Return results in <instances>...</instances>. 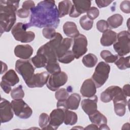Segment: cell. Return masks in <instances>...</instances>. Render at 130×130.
<instances>
[{"label": "cell", "mask_w": 130, "mask_h": 130, "mask_svg": "<svg viewBox=\"0 0 130 130\" xmlns=\"http://www.w3.org/2000/svg\"><path fill=\"white\" fill-rule=\"evenodd\" d=\"M75 55L72 50H69L62 57L58 58V61L62 63H69L74 60Z\"/></svg>", "instance_id": "cell-35"}, {"label": "cell", "mask_w": 130, "mask_h": 130, "mask_svg": "<svg viewBox=\"0 0 130 130\" xmlns=\"http://www.w3.org/2000/svg\"><path fill=\"white\" fill-rule=\"evenodd\" d=\"M86 15L92 20L96 19L100 14L99 10L95 7H90L86 12Z\"/></svg>", "instance_id": "cell-39"}, {"label": "cell", "mask_w": 130, "mask_h": 130, "mask_svg": "<svg viewBox=\"0 0 130 130\" xmlns=\"http://www.w3.org/2000/svg\"><path fill=\"white\" fill-rule=\"evenodd\" d=\"M30 61L35 68H41L45 67L48 60L45 55L37 51L36 55L31 58Z\"/></svg>", "instance_id": "cell-24"}, {"label": "cell", "mask_w": 130, "mask_h": 130, "mask_svg": "<svg viewBox=\"0 0 130 130\" xmlns=\"http://www.w3.org/2000/svg\"><path fill=\"white\" fill-rule=\"evenodd\" d=\"M49 126L52 129H56L62 124L64 118V108H58L54 109L50 114Z\"/></svg>", "instance_id": "cell-14"}, {"label": "cell", "mask_w": 130, "mask_h": 130, "mask_svg": "<svg viewBox=\"0 0 130 130\" xmlns=\"http://www.w3.org/2000/svg\"><path fill=\"white\" fill-rule=\"evenodd\" d=\"M81 100L80 94L74 93L71 94L64 101H58L56 106L57 108H63L72 110H76L79 108Z\"/></svg>", "instance_id": "cell-11"}, {"label": "cell", "mask_w": 130, "mask_h": 130, "mask_svg": "<svg viewBox=\"0 0 130 130\" xmlns=\"http://www.w3.org/2000/svg\"><path fill=\"white\" fill-rule=\"evenodd\" d=\"M122 91V88L119 86H109L101 93V101L103 103H109L111 102L117 94Z\"/></svg>", "instance_id": "cell-18"}, {"label": "cell", "mask_w": 130, "mask_h": 130, "mask_svg": "<svg viewBox=\"0 0 130 130\" xmlns=\"http://www.w3.org/2000/svg\"><path fill=\"white\" fill-rule=\"evenodd\" d=\"M29 22L26 23L27 28L51 27L56 28L59 24L58 9L54 1L45 0L39 2L30 10Z\"/></svg>", "instance_id": "cell-1"}, {"label": "cell", "mask_w": 130, "mask_h": 130, "mask_svg": "<svg viewBox=\"0 0 130 130\" xmlns=\"http://www.w3.org/2000/svg\"><path fill=\"white\" fill-rule=\"evenodd\" d=\"M14 114L11 103L6 99L1 98L0 103L1 123H6L10 121L13 118Z\"/></svg>", "instance_id": "cell-12"}, {"label": "cell", "mask_w": 130, "mask_h": 130, "mask_svg": "<svg viewBox=\"0 0 130 130\" xmlns=\"http://www.w3.org/2000/svg\"><path fill=\"white\" fill-rule=\"evenodd\" d=\"M88 116L90 121L97 126H99L103 124L107 123V119L106 117L98 110H96L93 114L89 115Z\"/></svg>", "instance_id": "cell-25"}, {"label": "cell", "mask_w": 130, "mask_h": 130, "mask_svg": "<svg viewBox=\"0 0 130 130\" xmlns=\"http://www.w3.org/2000/svg\"><path fill=\"white\" fill-rule=\"evenodd\" d=\"M84 129H99V127L96 124H95L94 123H92V124L88 125Z\"/></svg>", "instance_id": "cell-47"}, {"label": "cell", "mask_w": 130, "mask_h": 130, "mask_svg": "<svg viewBox=\"0 0 130 130\" xmlns=\"http://www.w3.org/2000/svg\"><path fill=\"white\" fill-rule=\"evenodd\" d=\"M96 92V85L92 79H87L84 81L80 88V93L83 97L91 98Z\"/></svg>", "instance_id": "cell-16"}, {"label": "cell", "mask_w": 130, "mask_h": 130, "mask_svg": "<svg viewBox=\"0 0 130 130\" xmlns=\"http://www.w3.org/2000/svg\"><path fill=\"white\" fill-rule=\"evenodd\" d=\"M129 57V56L125 57L120 56V57H118L117 60L114 63L119 69L122 70H126L130 67Z\"/></svg>", "instance_id": "cell-30"}, {"label": "cell", "mask_w": 130, "mask_h": 130, "mask_svg": "<svg viewBox=\"0 0 130 130\" xmlns=\"http://www.w3.org/2000/svg\"><path fill=\"white\" fill-rule=\"evenodd\" d=\"M95 2L99 8H102L103 7H107L111 3H112L113 1L108 0H96L95 1Z\"/></svg>", "instance_id": "cell-44"}, {"label": "cell", "mask_w": 130, "mask_h": 130, "mask_svg": "<svg viewBox=\"0 0 130 130\" xmlns=\"http://www.w3.org/2000/svg\"><path fill=\"white\" fill-rule=\"evenodd\" d=\"M123 18L119 14H115L107 19L109 27L111 28H116L121 25L123 23Z\"/></svg>", "instance_id": "cell-26"}, {"label": "cell", "mask_w": 130, "mask_h": 130, "mask_svg": "<svg viewBox=\"0 0 130 130\" xmlns=\"http://www.w3.org/2000/svg\"><path fill=\"white\" fill-rule=\"evenodd\" d=\"M11 104L14 113L19 118L25 119L31 116V108L22 99L13 100L11 101Z\"/></svg>", "instance_id": "cell-7"}, {"label": "cell", "mask_w": 130, "mask_h": 130, "mask_svg": "<svg viewBox=\"0 0 130 130\" xmlns=\"http://www.w3.org/2000/svg\"><path fill=\"white\" fill-rule=\"evenodd\" d=\"M49 122L50 117L47 114L42 113L40 114L39 118V125L42 129H44L49 124Z\"/></svg>", "instance_id": "cell-36"}, {"label": "cell", "mask_w": 130, "mask_h": 130, "mask_svg": "<svg viewBox=\"0 0 130 130\" xmlns=\"http://www.w3.org/2000/svg\"><path fill=\"white\" fill-rule=\"evenodd\" d=\"M113 48L119 56H123L130 51V34L128 31L123 30L117 35V39L113 44Z\"/></svg>", "instance_id": "cell-3"}, {"label": "cell", "mask_w": 130, "mask_h": 130, "mask_svg": "<svg viewBox=\"0 0 130 130\" xmlns=\"http://www.w3.org/2000/svg\"><path fill=\"white\" fill-rule=\"evenodd\" d=\"M96 28L99 31L101 32H104L107 29H108L109 25L107 21L105 20H100L96 22Z\"/></svg>", "instance_id": "cell-40"}, {"label": "cell", "mask_w": 130, "mask_h": 130, "mask_svg": "<svg viewBox=\"0 0 130 130\" xmlns=\"http://www.w3.org/2000/svg\"><path fill=\"white\" fill-rule=\"evenodd\" d=\"M19 1H0V28L2 34L12 29L16 20Z\"/></svg>", "instance_id": "cell-2"}, {"label": "cell", "mask_w": 130, "mask_h": 130, "mask_svg": "<svg viewBox=\"0 0 130 130\" xmlns=\"http://www.w3.org/2000/svg\"><path fill=\"white\" fill-rule=\"evenodd\" d=\"M30 12V11L29 10H28L23 8H21L17 10V15L20 18H25L29 16Z\"/></svg>", "instance_id": "cell-42"}, {"label": "cell", "mask_w": 130, "mask_h": 130, "mask_svg": "<svg viewBox=\"0 0 130 130\" xmlns=\"http://www.w3.org/2000/svg\"><path fill=\"white\" fill-rule=\"evenodd\" d=\"M31 62L27 59H18L15 63V70L22 77L25 82L29 81L35 74V68Z\"/></svg>", "instance_id": "cell-6"}, {"label": "cell", "mask_w": 130, "mask_h": 130, "mask_svg": "<svg viewBox=\"0 0 130 130\" xmlns=\"http://www.w3.org/2000/svg\"><path fill=\"white\" fill-rule=\"evenodd\" d=\"M36 7L35 4L32 1H25L23 2L22 5V8L30 11L31 9H33Z\"/></svg>", "instance_id": "cell-43"}, {"label": "cell", "mask_w": 130, "mask_h": 130, "mask_svg": "<svg viewBox=\"0 0 130 130\" xmlns=\"http://www.w3.org/2000/svg\"><path fill=\"white\" fill-rule=\"evenodd\" d=\"M68 79V75L64 72L51 74L46 83L47 87L50 90L56 91L67 83Z\"/></svg>", "instance_id": "cell-8"}, {"label": "cell", "mask_w": 130, "mask_h": 130, "mask_svg": "<svg viewBox=\"0 0 130 130\" xmlns=\"http://www.w3.org/2000/svg\"><path fill=\"white\" fill-rule=\"evenodd\" d=\"M63 31L67 37L71 38H74L80 34L76 23L72 21L64 23L63 25Z\"/></svg>", "instance_id": "cell-21"}, {"label": "cell", "mask_w": 130, "mask_h": 130, "mask_svg": "<svg viewBox=\"0 0 130 130\" xmlns=\"http://www.w3.org/2000/svg\"><path fill=\"white\" fill-rule=\"evenodd\" d=\"M122 91L123 93L126 96H129V85L128 84H125L123 86L122 88Z\"/></svg>", "instance_id": "cell-46"}, {"label": "cell", "mask_w": 130, "mask_h": 130, "mask_svg": "<svg viewBox=\"0 0 130 130\" xmlns=\"http://www.w3.org/2000/svg\"><path fill=\"white\" fill-rule=\"evenodd\" d=\"M79 23L81 27L86 30H89L91 29L93 26V20H92L86 15L82 16L79 20Z\"/></svg>", "instance_id": "cell-31"}, {"label": "cell", "mask_w": 130, "mask_h": 130, "mask_svg": "<svg viewBox=\"0 0 130 130\" xmlns=\"http://www.w3.org/2000/svg\"><path fill=\"white\" fill-rule=\"evenodd\" d=\"M87 39L85 36L83 34H79L74 38V44L72 47V52L75 57L79 59L87 51Z\"/></svg>", "instance_id": "cell-9"}, {"label": "cell", "mask_w": 130, "mask_h": 130, "mask_svg": "<svg viewBox=\"0 0 130 130\" xmlns=\"http://www.w3.org/2000/svg\"><path fill=\"white\" fill-rule=\"evenodd\" d=\"M78 120L77 114L69 109H64V121L65 124L73 125L76 123Z\"/></svg>", "instance_id": "cell-27"}, {"label": "cell", "mask_w": 130, "mask_h": 130, "mask_svg": "<svg viewBox=\"0 0 130 130\" xmlns=\"http://www.w3.org/2000/svg\"><path fill=\"white\" fill-rule=\"evenodd\" d=\"M73 5L69 13V16L73 18L79 17L84 13L91 7V1L88 0H74Z\"/></svg>", "instance_id": "cell-10"}, {"label": "cell", "mask_w": 130, "mask_h": 130, "mask_svg": "<svg viewBox=\"0 0 130 130\" xmlns=\"http://www.w3.org/2000/svg\"><path fill=\"white\" fill-rule=\"evenodd\" d=\"M72 42V39L70 38H66L62 39V41L56 49V54L57 59L62 57L69 50Z\"/></svg>", "instance_id": "cell-20"}, {"label": "cell", "mask_w": 130, "mask_h": 130, "mask_svg": "<svg viewBox=\"0 0 130 130\" xmlns=\"http://www.w3.org/2000/svg\"><path fill=\"white\" fill-rule=\"evenodd\" d=\"M2 80L6 81L11 86H13L19 82V78L15 71L10 69L3 76Z\"/></svg>", "instance_id": "cell-22"}, {"label": "cell", "mask_w": 130, "mask_h": 130, "mask_svg": "<svg viewBox=\"0 0 130 130\" xmlns=\"http://www.w3.org/2000/svg\"><path fill=\"white\" fill-rule=\"evenodd\" d=\"M34 49L32 47L28 44L18 45L14 50L15 56L22 59H28L32 55Z\"/></svg>", "instance_id": "cell-17"}, {"label": "cell", "mask_w": 130, "mask_h": 130, "mask_svg": "<svg viewBox=\"0 0 130 130\" xmlns=\"http://www.w3.org/2000/svg\"><path fill=\"white\" fill-rule=\"evenodd\" d=\"M82 62L85 67L87 68H93L96 65L98 62V58L94 54L88 53L83 56Z\"/></svg>", "instance_id": "cell-28"}, {"label": "cell", "mask_w": 130, "mask_h": 130, "mask_svg": "<svg viewBox=\"0 0 130 130\" xmlns=\"http://www.w3.org/2000/svg\"><path fill=\"white\" fill-rule=\"evenodd\" d=\"M72 5L73 4L71 1L64 0L58 3L57 8L59 13V17L61 18L69 14Z\"/></svg>", "instance_id": "cell-23"}, {"label": "cell", "mask_w": 130, "mask_h": 130, "mask_svg": "<svg viewBox=\"0 0 130 130\" xmlns=\"http://www.w3.org/2000/svg\"><path fill=\"white\" fill-rule=\"evenodd\" d=\"M1 86L3 91L7 94L9 93L11 91L12 86L9 83H8L5 81L2 80V81L1 82Z\"/></svg>", "instance_id": "cell-45"}, {"label": "cell", "mask_w": 130, "mask_h": 130, "mask_svg": "<svg viewBox=\"0 0 130 130\" xmlns=\"http://www.w3.org/2000/svg\"><path fill=\"white\" fill-rule=\"evenodd\" d=\"M117 34L111 29H107L104 32L100 39V43L103 46H110L116 41Z\"/></svg>", "instance_id": "cell-19"}, {"label": "cell", "mask_w": 130, "mask_h": 130, "mask_svg": "<svg viewBox=\"0 0 130 130\" xmlns=\"http://www.w3.org/2000/svg\"><path fill=\"white\" fill-rule=\"evenodd\" d=\"M100 56L107 63H114L119 57L117 54L114 55L107 50H102L100 53Z\"/></svg>", "instance_id": "cell-29"}, {"label": "cell", "mask_w": 130, "mask_h": 130, "mask_svg": "<svg viewBox=\"0 0 130 130\" xmlns=\"http://www.w3.org/2000/svg\"><path fill=\"white\" fill-rule=\"evenodd\" d=\"M110 66L105 62L101 61L95 68L91 79L94 82L96 88L102 86L109 77Z\"/></svg>", "instance_id": "cell-5"}, {"label": "cell", "mask_w": 130, "mask_h": 130, "mask_svg": "<svg viewBox=\"0 0 130 130\" xmlns=\"http://www.w3.org/2000/svg\"><path fill=\"white\" fill-rule=\"evenodd\" d=\"M11 96L13 100L22 99L24 96V92L21 85L13 88L11 91Z\"/></svg>", "instance_id": "cell-32"}, {"label": "cell", "mask_w": 130, "mask_h": 130, "mask_svg": "<svg viewBox=\"0 0 130 130\" xmlns=\"http://www.w3.org/2000/svg\"><path fill=\"white\" fill-rule=\"evenodd\" d=\"M114 111L116 114L119 116H123L126 112V106L127 104L122 102H118L114 103Z\"/></svg>", "instance_id": "cell-34"}, {"label": "cell", "mask_w": 130, "mask_h": 130, "mask_svg": "<svg viewBox=\"0 0 130 130\" xmlns=\"http://www.w3.org/2000/svg\"><path fill=\"white\" fill-rule=\"evenodd\" d=\"M120 9L124 13H130V2L129 1H122L120 4Z\"/></svg>", "instance_id": "cell-41"}, {"label": "cell", "mask_w": 130, "mask_h": 130, "mask_svg": "<svg viewBox=\"0 0 130 130\" xmlns=\"http://www.w3.org/2000/svg\"><path fill=\"white\" fill-rule=\"evenodd\" d=\"M27 29L26 23L18 22L13 27L11 34L16 41L22 43H29L35 39V34L33 31H26Z\"/></svg>", "instance_id": "cell-4"}, {"label": "cell", "mask_w": 130, "mask_h": 130, "mask_svg": "<svg viewBox=\"0 0 130 130\" xmlns=\"http://www.w3.org/2000/svg\"><path fill=\"white\" fill-rule=\"evenodd\" d=\"M69 96V92L64 88L58 89L56 91L55 93V99L57 101H64L66 100Z\"/></svg>", "instance_id": "cell-37"}, {"label": "cell", "mask_w": 130, "mask_h": 130, "mask_svg": "<svg viewBox=\"0 0 130 130\" xmlns=\"http://www.w3.org/2000/svg\"><path fill=\"white\" fill-rule=\"evenodd\" d=\"M50 74L47 72H43L35 74L32 78L25 82L28 87H42L46 84L49 78Z\"/></svg>", "instance_id": "cell-13"}, {"label": "cell", "mask_w": 130, "mask_h": 130, "mask_svg": "<svg viewBox=\"0 0 130 130\" xmlns=\"http://www.w3.org/2000/svg\"><path fill=\"white\" fill-rule=\"evenodd\" d=\"M99 129H110V128L107 125V124H103L99 126Z\"/></svg>", "instance_id": "cell-48"}, {"label": "cell", "mask_w": 130, "mask_h": 130, "mask_svg": "<svg viewBox=\"0 0 130 130\" xmlns=\"http://www.w3.org/2000/svg\"><path fill=\"white\" fill-rule=\"evenodd\" d=\"M98 96L94 95L91 98L85 99L81 101L82 110L88 116L93 114L97 110Z\"/></svg>", "instance_id": "cell-15"}, {"label": "cell", "mask_w": 130, "mask_h": 130, "mask_svg": "<svg viewBox=\"0 0 130 130\" xmlns=\"http://www.w3.org/2000/svg\"><path fill=\"white\" fill-rule=\"evenodd\" d=\"M56 31L54 28L51 27H44L42 30V34L43 36L47 39L51 40L56 35Z\"/></svg>", "instance_id": "cell-38"}, {"label": "cell", "mask_w": 130, "mask_h": 130, "mask_svg": "<svg viewBox=\"0 0 130 130\" xmlns=\"http://www.w3.org/2000/svg\"><path fill=\"white\" fill-rule=\"evenodd\" d=\"M45 68L49 74H53L61 71L60 67L57 61L47 63Z\"/></svg>", "instance_id": "cell-33"}]
</instances>
